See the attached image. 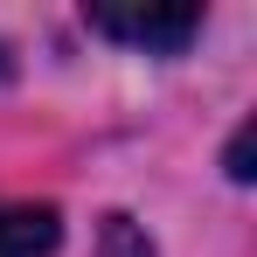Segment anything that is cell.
<instances>
[{"label": "cell", "mask_w": 257, "mask_h": 257, "mask_svg": "<svg viewBox=\"0 0 257 257\" xmlns=\"http://www.w3.org/2000/svg\"><path fill=\"white\" fill-rule=\"evenodd\" d=\"M90 35H111V42L125 49H153V56H174V49H188V35L202 28V7H167V14H125V7H90L84 14Z\"/></svg>", "instance_id": "obj_1"}, {"label": "cell", "mask_w": 257, "mask_h": 257, "mask_svg": "<svg viewBox=\"0 0 257 257\" xmlns=\"http://www.w3.org/2000/svg\"><path fill=\"white\" fill-rule=\"evenodd\" d=\"M63 222L49 202H0V257H49Z\"/></svg>", "instance_id": "obj_2"}, {"label": "cell", "mask_w": 257, "mask_h": 257, "mask_svg": "<svg viewBox=\"0 0 257 257\" xmlns=\"http://www.w3.org/2000/svg\"><path fill=\"white\" fill-rule=\"evenodd\" d=\"M104 243H111V257H153L146 243H139V236H132V222H125V215H111V229H104Z\"/></svg>", "instance_id": "obj_3"}, {"label": "cell", "mask_w": 257, "mask_h": 257, "mask_svg": "<svg viewBox=\"0 0 257 257\" xmlns=\"http://www.w3.org/2000/svg\"><path fill=\"white\" fill-rule=\"evenodd\" d=\"M229 181H250V125H236L229 139Z\"/></svg>", "instance_id": "obj_4"}]
</instances>
